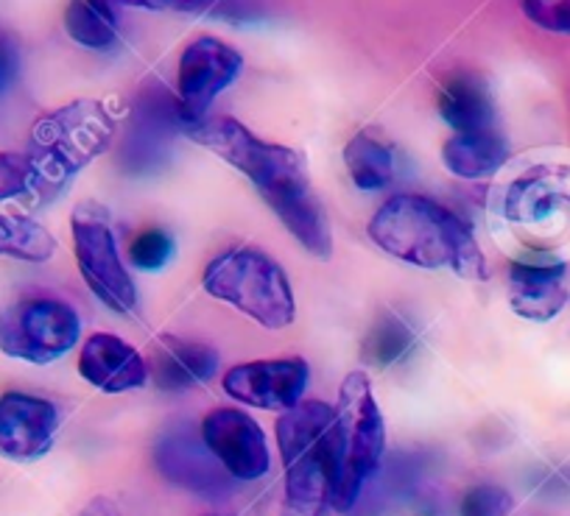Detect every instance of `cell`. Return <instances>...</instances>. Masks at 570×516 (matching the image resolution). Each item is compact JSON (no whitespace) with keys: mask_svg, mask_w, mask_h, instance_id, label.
I'll list each match as a JSON object with an SVG mask.
<instances>
[{"mask_svg":"<svg viewBox=\"0 0 570 516\" xmlns=\"http://www.w3.org/2000/svg\"><path fill=\"white\" fill-rule=\"evenodd\" d=\"M377 249L425 271L451 268L462 279H484L487 262L468 224L425 196L400 194L370 221Z\"/></svg>","mask_w":570,"mask_h":516,"instance_id":"cell-1","label":"cell"},{"mask_svg":"<svg viewBox=\"0 0 570 516\" xmlns=\"http://www.w3.org/2000/svg\"><path fill=\"white\" fill-rule=\"evenodd\" d=\"M277 447L285 466L279 516H327L336 497L338 441L336 410L325 403H299L277 419Z\"/></svg>","mask_w":570,"mask_h":516,"instance_id":"cell-2","label":"cell"},{"mask_svg":"<svg viewBox=\"0 0 570 516\" xmlns=\"http://www.w3.org/2000/svg\"><path fill=\"white\" fill-rule=\"evenodd\" d=\"M115 140V120L107 107L90 98L46 115L31 129V159L40 170L42 201H51L92 159Z\"/></svg>","mask_w":570,"mask_h":516,"instance_id":"cell-3","label":"cell"},{"mask_svg":"<svg viewBox=\"0 0 570 516\" xmlns=\"http://www.w3.org/2000/svg\"><path fill=\"white\" fill-rule=\"evenodd\" d=\"M205 290L266 329H285L297 316L292 282L261 249H229L205 268Z\"/></svg>","mask_w":570,"mask_h":516,"instance_id":"cell-4","label":"cell"},{"mask_svg":"<svg viewBox=\"0 0 570 516\" xmlns=\"http://www.w3.org/2000/svg\"><path fill=\"white\" fill-rule=\"evenodd\" d=\"M338 441H342V458H338V480L333 508L347 514L358 503L361 492L381 466L386 453V421H383L381 405L372 394V383L364 371H353L344 377L338 391Z\"/></svg>","mask_w":570,"mask_h":516,"instance_id":"cell-5","label":"cell"},{"mask_svg":"<svg viewBox=\"0 0 570 516\" xmlns=\"http://www.w3.org/2000/svg\"><path fill=\"white\" fill-rule=\"evenodd\" d=\"M185 131H188L190 140H196L207 151L233 165L235 170H240L266 201L311 185L305 159L294 148L261 140L238 120L205 118L194 126H185Z\"/></svg>","mask_w":570,"mask_h":516,"instance_id":"cell-6","label":"cell"},{"mask_svg":"<svg viewBox=\"0 0 570 516\" xmlns=\"http://www.w3.org/2000/svg\"><path fill=\"white\" fill-rule=\"evenodd\" d=\"M79 316L59 299H23L0 310V353L23 364H53L79 344Z\"/></svg>","mask_w":570,"mask_h":516,"instance_id":"cell-7","label":"cell"},{"mask_svg":"<svg viewBox=\"0 0 570 516\" xmlns=\"http://www.w3.org/2000/svg\"><path fill=\"white\" fill-rule=\"evenodd\" d=\"M70 227H73L76 262L92 294L115 312L135 310L137 288L120 260L118 244L104 212L92 205L76 207Z\"/></svg>","mask_w":570,"mask_h":516,"instance_id":"cell-8","label":"cell"},{"mask_svg":"<svg viewBox=\"0 0 570 516\" xmlns=\"http://www.w3.org/2000/svg\"><path fill=\"white\" fill-rule=\"evenodd\" d=\"M244 70V57L216 37H199L179 59V118L185 126L205 120L207 109Z\"/></svg>","mask_w":570,"mask_h":516,"instance_id":"cell-9","label":"cell"},{"mask_svg":"<svg viewBox=\"0 0 570 516\" xmlns=\"http://www.w3.org/2000/svg\"><path fill=\"white\" fill-rule=\"evenodd\" d=\"M308 380L311 369L303 358H277L233 366L224 375L222 386L235 403L285 414L303 403Z\"/></svg>","mask_w":570,"mask_h":516,"instance_id":"cell-10","label":"cell"},{"mask_svg":"<svg viewBox=\"0 0 570 516\" xmlns=\"http://www.w3.org/2000/svg\"><path fill=\"white\" fill-rule=\"evenodd\" d=\"M155 466L168 483L199 497L218 499L229 494V475L216 455L207 449L202 433L196 436L194 427L177 425L163 433L155 444Z\"/></svg>","mask_w":570,"mask_h":516,"instance_id":"cell-11","label":"cell"},{"mask_svg":"<svg viewBox=\"0 0 570 516\" xmlns=\"http://www.w3.org/2000/svg\"><path fill=\"white\" fill-rule=\"evenodd\" d=\"M202 438L235 480H261L268 475V444L261 425L235 408H216L202 419Z\"/></svg>","mask_w":570,"mask_h":516,"instance_id":"cell-12","label":"cell"},{"mask_svg":"<svg viewBox=\"0 0 570 516\" xmlns=\"http://www.w3.org/2000/svg\"><path fill=\"white\" fill-rule=\"evenodd\" d=\"M62 416L48 399L23 391L0 397V458L31 464L48 455L57 441Z\"/></svg>","mask_w":570,"mask_h":516,"instance_id":"cell-13","label":"cell"},{"mask_svg":"<svg viewBox=\"0 0 570 516\" xmlns=\"http://www.w3.org/2000/svg\"><path fill=\"white\" fill-rule=\"evenodd\" d=\"M570 210V168L534 165L507 188L501 212L518 227H540Z\"/></svg>","mask_w":570,"mask_h":516,"instance_id":"cell-14","label":"cell"},{"mask_svg":"<svg viewBox=\"0 0 570 516\" xmlns=\"http://www.w3.org/2000/svg\"><path fill=\"white\" fill-rule=\"evenodd\" d=\"M79 371L92 388L104 394H126L146 386L149 366L135 347L109 333H96L85 340L79 355Z\"/></svg>","mask_w":570,"mask_h":516,"instance_id":"cell-15","label":"cell"},{"mask_svg":"<svg viewBox=\"0 0 570 516\" xmlns=\"http://www.w3.org/2000/svg\"><path fill=\"white\" fill-rule=\"evenodd\" d=\"M570 299L568 266L512 262L509 266V305L525 321L546 324L564 310Z\"/></svg>","mask_w":570,"mask_h":516,"instance_id":"cell-16","label":"cell"},{"mask_svg":"<svg viewBox=\"0 0 570 516\" xmlns=\"http://www.w3.org/2000/svg\"><path fill=\"white\" fill-rule=\"evenodd\" d=\"M218 371V353L207 344L194 340L163 338L155 360H151V377L163 391H188V388L205 386Z\"/></svg>","mask_w":570,"mask_h":516,"instance_id":"cell-17","label":"cell"},{"mask_svg":"<svg viewBox=\"0 0 570 516\" xmlns=\"http://www.w3.org/2000/svg\"><path fill=\"white\" fill-rule=\"evenodd\" d=\"M266 205L272 207L274 216L285 224V229H288V232L303 244V249L308 251V255H314L316 260H331L333 255L331 221H327L325 207H322V201L316 199L311 185L274 196V199H268Z\"/></svg>","mask_w":570,"mask_h":516,"instance_id":"cell-18","label":"cell"},{"mask_svg":"<svg viewBox=\"0 0 570 516\" xmlns=\"http://www.w3.org/2000/svg\"><path fill=\"white\" fill-rule=\"evenodd\" d=\"M440 115L456 135L495 129V103L479 76L459 73L440 90Z\"/></svg>","mask_w":570,"mask_h":516,"instance_id":"cell-19","label":"cell"},{"mask_svg":"<svg viewBox=\"0 0 570 516\" xmlns=\"http://www.w3.org/2000/svg\"><path fill=\"white\" fill-rule=\"evenodd\" d=\"M509 142L498 129L456 135L442 148V162L459 179H487L507 165Z\"/></svg>","mask_w":570,"mask_h":516,"instance_id":"cell-20","label":"cell"},{"mask_svg":"<svg viewBox=\"0 0 570 516\" xmlns=\"http://www.w3.org/2000/svg\"><path fill=\"white\" fill-rule=\"evenodd\" d=\"M344 165H347L350 179L355 188L383 190L394 179V151L386 140L377 137V131L361 129L353 140L344 146Z\"/></svg>","mask_w":570,"mask_h":516,"instance_id":"cell-21","label":"cell"},{"mask_svg":"<svg viewBox=\"0 0 570 516\" xmlns=\"http://www.w3.org/2000/svg\"><path fill=\"white\" fill-rule=\"evenodd\" d=\"M65 31L90 51H107L118 40V12L112 0H70L65 9Z\"/></svg>","mask_w":570,"mask_h":516,"instance_id":"cell-22","label":"cell"},{"mask_svg":"<svg viewBox=\"0 0 570 516\" xmlns=\"http://www.w3.org/2000/svg\"><path fill=\"white\" fill-rule=\"evenodd\" d=\"M57 251V240L42 224L29 216H0V257L23 262H48Z\"/></svg>","mask_w":570,"mask_h":516,"instance_id":"cell-23","label":"cell"},{"mask_svg":"<svg viewBox=\"0 0 570 516\" xmlns=\"http://www.w3.org/2000/svg\"><path fill=\"white\" fill-rule=\"evenodd\" d=\"M414 347V333L409 324L397 316H386L372 327V333L364 340V360L377 369H389Z\"/></svg>","mask_w":570,"mask_h":516,"instance_id":"cell-24","label":"cell"},{"mask_svg":"<svg viewBox=\"0 0 570 516\" xmlns=\"http://www.w3.org/2000/svg\"><path fill=\"white\" fill-rule=\"evenodd\" d=\"M35 196L42 201V182L31 153H0V201Z\"/></svg>","mask_w":570,"mask_h":516,"instance_id":"cell-25","label":"cell"},{"mask_svg":"<svg viewBox=\"0 0 570 516\" xmlns=\"http://www.w3.org/2000/svg\"><path fill=\"white\" fill-rule=\"evenodd\" d=\"M174 257V238L163 229H146L137 235L129 246V260L140 271H160L171 262Z\"/></svg>","mask_w":570,"mask_h":516,"instance_id":"cell-26","label":"cell"},{"mask_svg":"<svg viewBox=\"0 0 570 516\" xmlns=\"http://www.w3.org/2000/svg\"><path fill=\"white\" fill-rule=\"evenodd\" d=\"M512 494L501 486L481 483L473 486L462 499V516H509L512 514Z\"/></svg>","mask_w":570,"mask_h":516,"instance_id":"cell-27","label":"cell"},{"mask_svg":"<svg viewBox=\"0 0 570 516\" xmlns=\"http://www.w3.org/2000/svg\"><path fill=\"white\" fill-rule=\"evenodd\" d=\"M523 12L540 29L570 34V0H523Z\"/></svg>","mask_w":570,"mask_h":516,"instance_id":"cell-28","label":"cell"},{"mask_svg":"<svg viewBox=\"0 0 570 516\" xmlns=\"http://www.w3.org/2000/svg\"><path fill=\"white\" fill-rule=\"evenodd\" d=\"M20 73V53L12 37L0 29V92H7Z\"/></svg>","mask_w":570,"mask_h":516,"instance_id":"cell-29","label":"cell"},{"mask_svg":"<svg viewBox=\"0 0 570 516\" xmlns=\"http://www.w3.org/2000/svg\"><path fill=\"white\" fill-rule=\"evenodd\" d=\"M129 7L142 9H174V12H202V9L216 7L218 0H124Z\"/></svg>","mask_w":570,"mask_h":516,"instance_id":"cell-30","label":"cell"},{"mask_svg":"<svg viewBox=\"0 0 570 516\" xmlns=\"http://www.w3.org/2000/svg\"><path fill=\"white\" fill-rule=\"evenodd\" d=\"M79 516H120V508L115 505V499L109 497H92L90 503L81 508Z\"/></svg>","mask_w":570,"mask_h":516,"instance_id":"cell-31","label":"cell"},{"mask_svg":"<svg viewBox=\"0 0 570 516\" xmlns=\"http://www.w3.org/2000/svg\"><path fill=\"white\" fill-rule=\"evenodd\" d=\"M120 3H124V0H120Z\"/></svg>","mask_w":570,"mask_h":516,"instance_id":"cell-32","label":"cell"}]
</instances>
